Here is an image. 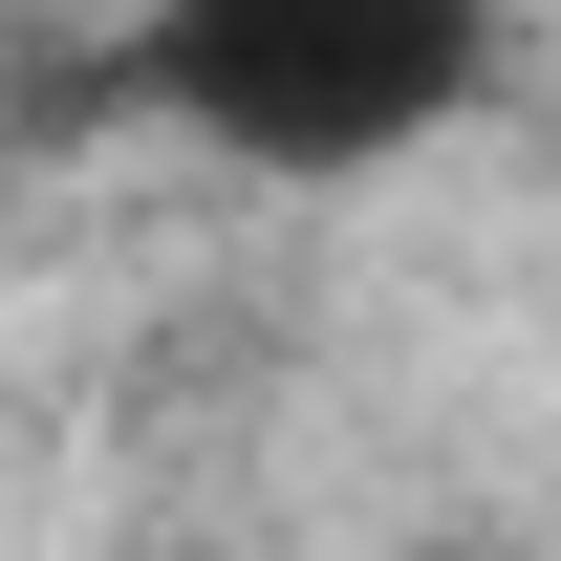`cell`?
Instances as JSON below:
<instances>
[{
  "label": "cell",
  "instance_id": "obj_1",
  "mask_svg": "<svg viewBox=\"0 0 561 561\" xmlns=\"http://www.w3.org/2000/svg\"><path fill=\"white\" fill-rule=\"evenodd\" d=\"M130 87L216 173L346 195V173H411L496 87V0H130Z\"/></svg>",
  "mask_w": 561,
  "mask_h": 561
}]
</instances>
